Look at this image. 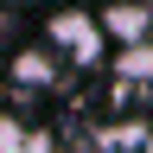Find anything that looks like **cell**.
<instances>
[{"mask_svg": "<svg viewBox=\"0 0 153 153\" xmlns=\"http://www.w3.org/2000/svg\"><path fill=\"white\" fill-rule=\"evenodd\" d=\"M96 19H102V32H108L121 51H128V45H147V38H153V7H147V0H108Z\"/></svg>", "mask_w": 153, "mask_h": 153, "instance_id": "cell-2", "label": "cell"}, {"mask_svg": "<svg viewBox=\"0 0 153 153\" xmlns=\"http://www.w3.org/2000/svg\"><path fill=\"white\" fill-rule=\"evenodd\" d=\"M115 70H121L128 83H153V38L147 45H128L121 57H115Z\"/></svg>", "mask_w": 153, "mask_h": 153, "instance_id": "cell-5", "label": "cell"}, {"mask_svg": "<svg viewBox=\"0 0 153 153\" xmlns=\"http://www.w3.org/2000/svg\"><path fill=\"white\" fill-rule=\"evenodd\" d=\"M45 45H51L57 57H70V64H96V57L108 51V32H102V19H96V13H83V7H64V13H51Z\"/></svg>", "mask_w": 153, "mask_h": 153, "instance_id": "cell-1", "label": "cell"}, {"mask_svg": "<svg viewBox=\"0 0 153 153\" xmlns=\"http://www.w3.org/2000/svg\"><path fill=\"white\" fill-rule=\"evenodd\" d=\"M0 153H57L51 128L26 121V115H0Z\"/></svg>", "mask_w": 153, "mask_h": 153, "instance_id": "cell-3", "label": "cell"}, {"mask_svg": "<svg viewBox=\"0 0 153 153\" xmlns=\"http://www.w3.org/2000/svg\"><path fill=\"white\" fill-rule=\"evenodd\" d=\"M7 76H13L19 89H51V83H57V51H51V45H38V51H13Z\"/></svg>", "mask_w": 153, "mask_h": 153, "instance_id": "cell-4", "label": "cell"}]
</instances>
